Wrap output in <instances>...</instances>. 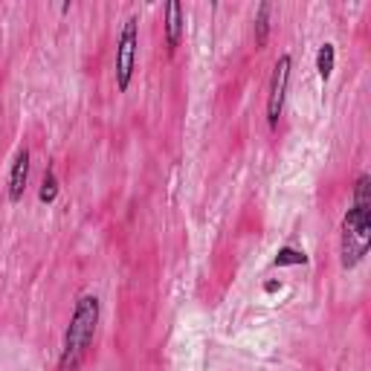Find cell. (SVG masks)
Segmentation results:
<instances>
[{"instance_id":"cell-1","label":"cell","mask_w":371,"mask_h":371,"mask_svg":"<svg viewBox=\"0 0 371 371\" xmlns=\"http://www.w3.org/2000/svg\"><path fill=\"white\" fill-rule=\"evenodd\" d=\"M96 328H99V299L87 293L76 301L73 319H70V325H67L64 348H61V357H59V371H78L81 368L87 351L93 348Z\"/></svg>"},{"instance_id":"cell-2","label":"cell","mask_w":371,"mask_h":371,"mask_svg":"<svg viewBox=\"0 0 371 371\" xmlns=\"http://www.w3.org/2000/svg\"><path fill=\"white\" fill-rule=\"evenodd\" d=\"M368 244H371V209L351 206L346 218H342V241H339L342 267L351 270L360 264L368 253Z\"/></svg>"},{"instance_id":"cell-3","label":"cell","mask_w":371,"mask_h":371,"mask_svg":"<svg viewBox=\"0 0 371 371\" xmlns=\"http://www.w3.org/2000/svg\"><path fill=\"white\" fill-rule=\"evenodd\" d=\"M136 18L125 21V30L119 35L116 44V87L125 93L131 87V78L136 70V47H140V32H136Z\"/></svg>"},{"instance_id":"cell-4","label":"cell","mask_w":371,"mask_h":371,"mask_svg":"<svg viewBox=\"0 0 371 371\" xmlns=\"http://www.w3.org/2000/svg\"><path fill=\"white\" fill-rule=\"evenodd\" d=\"M290 56H282L273 67V78H270V93H267V125L276 128L282 111H284V96H287V85H290Z\"/></svg>"},{"instance_id":"cell-5","label":"cell","mask_w":371,"mask_h":371,"mask_svg":"<svg viewBox=\"0 0 371 371\" xmlns=\"http://www.w3.org/2000/svg\"><path fill=\"white\" fill-rule=\"evenodd\" d=\"M26 180H30V151L21 148L18 157H15V166H12V177H9V198H12V203L23 200Z\"/></svg>"},{"instance_id":"cell-6","label":"cell","mask_w":371,"mask_h":371,"mask_svg":"<svg viewBox=\"0 0 371 371\" xmlns=\"http://www.w3.org/2000/svg\"><path fill=\"white\" fill-rule=\"evenodd\" d=\"M180 38H183V6L171 0L166 6V44H169V52H174L180 47Z\"/></svg>"},{"instance_id":"cell-7","label":"cell","mask_w":371,"mask_h":371,"mask_svg":"<svg viewBox=\"0 0 371 371\" xmlns=\"http://www.w3.org/2000/svg\"><path fill=\"white\" fill-rule=\"evenodd\" d=\"M270 12H273V3H261L258 6V15H255V47L261 50L267 44V38H270Z\"/></svg>"},{"instance_id":"cell-8","label":"cell","mask_w":371,"mask_h":371,"mask_svg":"<svg viewBox=\"0 0 371 371\" xmlns=\"http://www.w3.org/2000/svg\"><path fill=\"white\" fill-rule=\"evenodd\" d=\"M334 61H337V50L334 44H322L319 52H316V70H319V78L328 81L334 73Z\"/></svg>"},{"instance_id":"cell-9","label":"cell","mask_w":371,"mask_h":371,"mask_svg":"<svg viewBox=\"0 0 371 371\" xmlns=\"http://www.w3.org/2000/svg\"><path fill=\"white\" fill-rule=\"evenodd\" d=\"M59 198V180L56 174H52V169L44 171V180H41V191H38V200L41 203H52Z\"/></svg>"},{"instance_id":"cell-10","label":"cell","mask_w":371,"mask_h":371,"mask_svg":"<svg viewBox=\"0 0 371 371\" xmlns=\"http://www.w3.org/2000/svg\"><path fill=\"white\" fill-rule=\"evenodd\" d=\"M276 267H296V264H308V255L301 250H293V246H284V250H279L276 261H273Z\"/></svg>"},{"instance_id":"cell-11","label":"cell","mask_w":371,"mask_h":371,"mask_svg":"<svg viewBox=\"0 0 371 371\" xmlns=\"http://www.w3.org/2000/svg\"><path fill=\"white\" fill-rule=\"evenodd\" d=\"M279 287H282L279 282H267V284H264V290H267V293H276V290H279Z\"/></svg>"}]
</instances>
